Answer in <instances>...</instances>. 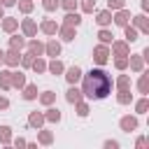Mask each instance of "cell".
<instances>
[{
	"instance_id": "1",
	"label": "cell",
	"mask_w": 149,
	"mask_h": 149,
	"mask_svg": "<svg viewBox=\"0 0 149 149\" xmlns=\"http://www.w3.org/2000/svg\"><path fill=\"white\" fill-rule=\"evenodd\" d=\"M112 91V79L107 72L102 70H91L86 77H84V93L88 98H95V100H102L107 98Z\"/></svg>"
},
{
	"instance_id": "2",
	"label": "cell",
	"mask_w": 149,
	"mask_h": 149,
	"mask_svg": "<svg viewBox=\"0 0 149 149\" xmlns=\"http://www.w3.org/2000/svg\"><path fill=\"white\" fill-rule=\"evenodd\" d=\"M95 61H98V63H105V61H107V49H105V47H98V49H95Z\"/></svg>"
},
{
	"instance_id": "3",
	"label": "cell",
	"mask_w": 149,
	"mask_h": 149,
	"mask_svg": "<svg viewBox=\"0 0 149 149\" xmlns=\"http://www.w3.org/2000/svg\"><path fill=\"white\" fill-rule=\"evenodd\" d=\"M79 77H81V70L79 68H70L68 70V81H77Z\"/></svg>"
},
{
	"instance_id": "4",
	"label": "cell",
	"mask_w": 149,
	"mask_h": 149,
	"mask_svg": "<svg viewBox=\"0 0 149 149\" xmlns=\"http://www.w3.org/2000/svg\"><path fill=\"white\" fill-rule=\"evenodd\" d=\"M79 21H81V19H79L77 14H68V16H65V23H68V26H79Z\"/></svg>"
},
{
	"instance_id": "5",
	"label": "cell",
	"mask_w": 149,
	"mask_h": 149,
	"mask_svg": "<svg viewBox=\"0 0 149 149\" xmlns=\"http://www.w3.org/2000/svg\"><path fill=\"white\" fill-rule=\"evenodd\" d=\"M68 100H70V102H77V100H79V91H77V88H70V91H68Z\"/></svg>"
},
{
	"instance_id": "6",
	"label": "cell",
	"mask_w": 149,
	"mask_h": 149,
	"mask_svg": "<svg viewBox=\"0 0 149 149\" xmlns=\"http://www.w3.org/2000/svg\"><path fill=\"white\" fill-rule=\"evenodd\" d=\"M121 126H123L126 130H133L137 123H135V119H123V121H121Z\"/></svg>"
},
{
	"instance_id": "7",
	"label": "cell",
	"mask_w": 149,
	"mask_h": 149,
	"mask_svg": "<svg viewBox=\"0 0 149 149\" xmlns=\"http://www.w3.org/2000/svg\"><path fill=\"white\" fill-rule=\"evenodd\" d=\"M47 51H49L51 56H58V51H61V49H58V44H56V42H49V47H47Z\"/></svg>"
},
{
	"instance_id": "8",
	"label": "cell",
	"mask_w": 149,
	"mask_h": 149,
	"mask_svg": "<svg viewBox=\"0 0 149 149\" xmlns=\"http://www.w3.org/2000/svg\"><path fill=\"white\" fill-rule=\"evenodd\" d=\"M109 21H112V19H109V14H107V12L98 14V23H102V26H105V23H109Z\"/></svg>"
},
{
	"instance_id": "9",
	"label": "cell",
	"mask_w": 149,
	"mask_h": 149,
	"mask_svg": "<svg viewBox=\"0 0 149 149\" xmlns=\"http://www.w3.org/2000/svg\"><path fill=\"white\" fill-rule=\"evenodd\" d=\"M0 140H2V142H7V140H9V128H7V126H2V128H0Z\"/></svg>"
},
{
	"instance_id": "10",
	"label": "cell",
	"mask_w": 149,
	"mask_h": 149,
	"mask_svg": "<svg viewBox=\"0 0 149 149\" xmlns=\"http://www.w3.org/2000/svg\"><path fill=\"white\" fill-rule=\"evenodd\" d=\"M126 21H128V14H126V12H121V14L116 16V23H121V26H126Z\"/></svg>"
},
{
	"instance_id": "11",
	"label": "cell",
	"mask_w": 149,
	"mask_h": 149,
	"mask_svg": "<svg viewBox=\"0 0 149 149\" xmlns=\"http://www.w3.org/2000/svg\"><path fill=\"white\" fill-rule=\"evenodd\" d=\"M23 95H26V98H28V100H30V98H35V95H37V93H35V86H28V88H26V93H23Z\"/></svg>"
},
{
	"instance_id": "12",
	"label": "cell",
	"mask_w": 149,
	"mask_h": 149,
	"mask_svg": "<svg viewBox=\"0 0 149 149\" xmlns=\"http://www.w3.org/2000/svg\"><path fill=\"white\" fill-rule=\"evenodd\" d=\"M42 28H44L47 33H54V30H56V26H54L51 21H44V26H42Z\"/></svg>"
},
{
	"instance_id": "13",
	"label": "cell",
	"mask_w": 149,
	"mask_h": 149,
	"mask_svg": "<svg viewBox=\"0 0 149 149\" xmlns=\"http://www.w3.org/2000/svg\"><path fill=\"white\" fill-rule=\"evenodd\" d=\"M23 28H26V33H35V23H33V21H26Z\"/></svg>"
},
{
	"instance_id": "14",
	"label": "cell",
	"mask_w": 149,
	"mask_h": 149,
	"mask_svg": "<svg viewBox=\"0 0 149 149\" xmlns=\"http://www.w3.org/2000/svg\"><path fill=\"white\" fill-rule=\"evenodd\" d=\"M30 123H33V126H40V123H42V116H40V114H33V116H30Z\"/></svg>"
},
{
	"instance_id": "15",
	"label": "cell",
	"mask_w": 149,
	"mask_h": 149,
	"mask_svg": "<svg viewBox=\"0 0 149 149\" xmlns=\"http://www.w3.org/2000/svg\"><path fill=\"white\" fill-rule=\"evenodd\" d=\"M14 26H16V21H12V19L5 21V30H14Z\"/></svg>"
},
{
	"instance_id": "16",
	"label": "cell",
	"mask_w": 149,
	"mask_h": 149,
	"mask_svg": "<svg viewBox=\"0 0 149 149\" xmlns=\"http://www.w3.org/2000/svg\"><path fill=\"white\" fill-rule=\"evenodd\" d=\"M51 100H54V93H51V91H47V93L42 95V102H51Z\"/></svg>"
},
{
	"instance_id": "17",
	"label": "cell",
	"mask_w": 149,
	"mask_h": 149,
	"mask_svg": "<svg viewBox=\"0 0 149 149\" xmlns=\"http://www.w3.org/2000/svg\"><path fill=\"white\" fill-rule=\"evenodd\" d=\"M49 119H51V121H58V119H61L58 109H51V112H49Z\"/></svg>"
},
{
	"instance_id": "18",
	"label": "cell",
	"mask_w": 149,
	"mask_h": 149,
	"mask_svg": "<svg viewBox=\"0 0 149 149\" xmlns=\"http://www.w3.org/2000/svg\"><path fill=\"white\" fill-rule=\"evenodd\" d=\"M56 5H58V0H44V7H47V9H54Z\"/></svg>"
},
{
	"instance_id": "19",
	"label": "cell",
	"mask_w": 149,
	"mask_h": 149,
	"mask_svg": "<svg viewBox=\"0 0 149 149\" xmlns=\"http://www.w3.org/2000/svg\"><path fill=\"white\" fill-rule=\"evenodd\" d=\"M126 37H128V40H137V37H135V30H133V28H126Z\"/></svg>"
},
{
	"instance_id": "20",
	"label": "cell",
	"mask_w": 149,
	"mask_h": 149,
	"mask_svg": "<svg viewBox=\"0 0 149 149\" xmlns=\"http://www.w3.org/2000/svg\"><path fill=\"white\" fill-rule=\"evenodd\" d=\"M100 40H102V42H109V40H112V35H109V33H105V30H102V33H100Z\"/></svg>"
},
{
	"instance_id": "21",
	"label": "cell",
	"mask_w": 149,
	"mask_h": 149,
	"mask_svg": "<svg viewBox=\"0 0 149 149\" xmlns=\"http://www.w3.org/2000/svg\"><path fill=\"white\" fill-rule=\"evenodd\" d=\"M63 68H61V63H51V72H61Z\"/></svg>"
},
{
	"instance_id": "22",
	"label": "cell",
	"mask_w": 149,
	"mask_h": 149,
	"mask_svg": "<svg viewBox=\"0 0 149 149\" xmlns=\"http://www.w3.org/2000/svg\"><path fill=\"white\" fill-rule=\"evenodd\" d=\"M123 0H109V7H121Z\"/></svg>"
},
{
	"instance_id": "23",
	"label": "cell",
	"mask_w": 149,
	"mask_h": 149,
	"mask_svg": "<svg viewBox=\"0 0 149 149\" xmlns=\"http://www.w3.org/2000/svg\"><path fill=\"white\" fill-rule=\"evenodd\" d=\"M93 2H95V0H84V7L91 12V9H93Z\"/></svg>"
},
{
	"instance_id": "24",
	"label": "cell",
	"mask_w": 149,
	"mask_h": 149,
	"mask_svg": "<svg viewBox=\"0 0 149 149\" xmlns=\"http://www.w3.org/2000/svg\"><path fill=\"white\" fill-rule=\"evenodd\" d=\"M144 109H147V100H142V102L137 105V112H144Z\"/></svg>"
},
{
	"instance_id": "25",
	"label": "cell",
	"mask_w": 149,
	"mask_h": 149,
	"mask_svg": "<svg viewBox=\"0 0 149 149\" xmlns=\"http://www.w3.org/2000/svg\"><path fill=\"white\" fill-rule=\"evenodd\" d=\"M79 114H81V116H86V114H88V109H86V105H79Z\"/></svg>"
},
{
	"instance_id": "26",
	"label": "cell",
	"mask_w": 149,
	"mask_h": 149,
	"mask_svg": "<svg viewBox=\"0 0 149 149\" xmlns=\"http://www.w3.org/2000/svg\"><path fill=\"white\" fill-rule=\"evenodd\" d=\"M63 5H65V7H68V9H72V7H74V5H77V2H74V0H65V2H63Z\"/></svg>"
},
{
	"instance_id": "27",
	"label": "cell",
	"mask_w": 149,
	"mask_h": 149,
	"mask_svg": "<svg viewBox=\"0 0 149 149\" xmlns=\"http://www.w3.org/2000/svg\"><path fill=\"white\" fill-rule=\"evenodd\" d=\"M42 142H51V135L49 133H42Z\"/></svg>"
},
{
	"instance_id": "28",
	"label": "cell",
	"mask_w": 149,
	"mask_h": 149,
	"mask_svg": "<svg viewBox=\"0 0 149 149\" xmlns=\"http://www.w3.org/2000/svg\"><path fill=\"white\" fill-rule=\"evenodd\" d=\"M0 107H7V100L5 98H0Z\"/></svg>"
},
{
	"instance_id": "29",
	"label": "cell",
	"mask_w": 149,
	"mask_h": 149,
	"mask_svg": "<svg viewBox=\"0 0 149 149\" xmlns=\"http://www.w3.org/2000/svg\"><path fill=\"white\" fill-rule=\"evenodd\" d=\"M2 5H14V0H0Z\"/></svg>"
},
{
	"instance_id": "30",
	"label": "cell",
	"mask_w": 149,
	"mask_h": 149,
	"mask_svg": "<svg viewBox=\"0 0 149 149\" xmlns=\"http://www.w3.org/2000/svg\"><path fill=\"white\" fill-rule=\"evenodd\" d=\"M0 61H2V51H0Z\"/></svg>"
},
{
	"instance_id": "31",
	"label": "cell",
	"mask_w": 149,
	"mask_h": 149,
	"mask_svg": "<svg viewBox=\"0 0 149 149\" xmlns=\"http://www.w3.org/2000/svg\"><path fill=\"white\" fill-rule=\"evenodd\" d=\"M0 19H2V9H0Z\"/></svg>"
}]
</instances>
